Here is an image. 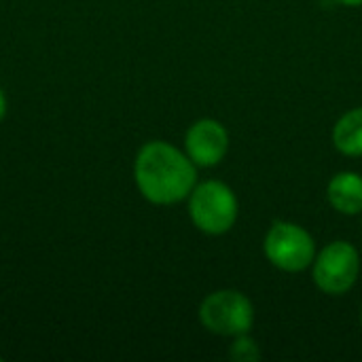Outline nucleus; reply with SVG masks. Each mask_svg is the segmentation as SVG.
<instances>
[{
    "mask_svg": "<svg viewBox=\"0 0 362 362\" xmlns=\"http://www.w3.org/2000/svg\"><path fill=\"white\" fill-rule=\"evenodd\" d=\"M134 180L142 197L155 206H172L191 195L197 185L195 163L170 142H146L134 163Z\"/></svg>",
    "mask_w": 362,
    "mask_h": 362,
    "instance_id": "1",
    "label": "nucleus"
},
{
    "mask_svg": "<svg viewBox=\"0 0 362 362\" xmlns=\"http://www.w3.org/2000/svg\"><path fill=\"white\" fill-rule=\"evenodd\" d=\"M240 204L231 187L221 180L195 185L189 195V216L206 235H223L238 221Z\"/></svg>",
    "mask_w": 362,
    "mask_h": 362,
    "instance_id": "2",
    "label": "nucleus"
},
{
    "mask_svg": "<svg viewBox=\"0 0 362 362\" xmlns=\"http://www.w3.org/2000/svg\"><path fill=\"white\" fill-rule=\"evenodd\" d=\"M263 250L274 267L288 274H299L312 267L316 259V242L312 233L288 221H276L269 227Z\"/></svg>",
    "mask_w": 362,
    "mask_h": 362,
    "instance_id": "3",
    "label": "nucleus"
},
{
    "mask_svg": "<svg viewBox=\"0 0 362 362\" xmlns=\"http://www.w3.org/2000/svg\"><path fill=\"white\" fill-rule=\"evenodd\" d=\"M199 320L206 331L221 337L246 335L255 325L252 301L240 291H216L210 293L199 305Z\"/></svg>",
    "mask_w": 362,
    "mask_h": 362,
    "instance_id": "4",
    "label": "nucleus"
},
{
    "mask_svg": "<svg viewBox=\"0 0 362 362\" xmlns=\"http://www.w3.org/2000/svg\"><path fill=\"white\" fill-rule=\"evenodd\" d=\"M358 274H361V255L350 242L344 240L325 246L312 263V276L316 286L333 297L346 295L356 284Z\"/></svg>",
    "mask_w": 362,
    "mask_h": 362,
    "instance_id": "5",
    "label": "nucleus"
},
{
    "mask_svg": "<svg viewBox=\"0 0 362 362\" xmlns=\"http://www.w3.org/2000/svg\"><path fill=\"white\" fill-rule=\"evenodd\" d=\"M185 148L195 165L214 168L225 159L229 151V134L221 121L199 119L187 129Z\"/></svg>",
    "mask_w": 362,
    "mask_h": 362,
    "instance_id": "6",
    "label": "nucleus"
},
{
    "mask_svg": "<svg viewBox=\"0 0 362 362\" xmlns=\"http://www.w3.org/2000/svg\"><path fill=\"white\" fill-rule=\"evenodd\" d=\"M327 199L339 214H362V176L356 172H339L327 187Z\"/></svg>",
    "mask_w": 362,
    "mask_h": 362,
    "instance_id": "7",
    "label": "nucleus"
},
{
    "mask_svg": "<svg viewBox=\"0 0 362 362\" xmlns=\"http://www.w3.org/2000/svg\"><path fill=\"white\" fill-rule=\"evenodd\" d=\"M333 142L341 155H362V106L346 112L333 127Z\"/></svg>",
    "mask_w": 362,
    "mask_h": 362,
    "instance_id": "8",
    "label": "nucleus"
},
{
    "mask_svg": "<svg viewBox=\"0 0 362 362\" xmlns=\"http://www.w3.org/2000/svg\"><path fill=\"white\" fill-rule=\"evenodd\" d=\"M229 356L235 362H255L261 358V348L257 346V341L252 337H248V333L238 335L229 348Z\"/></svg>",
    "mask_w": 362,
    "mask_h": 362,
    "instance_id": "9",
    "label": "nucleus"
},
{
    "mask_svg": "<svg viewBox=\"0 0 362 362\" xmlns=\"http://www.w3.org/2000/svg\"><path fill=\"white\" fill-rule=\"evenodd\" d=\"M4 115H6V95H4L2 87H0V121L4 119Z\"/></svg>",
    "mask_w": 362,
    "mask_h": 362,
    "instance_id": "10",
    "label": "nucleus"
},
{
    "mask_svg": "<svg viewBox=\"0 0 362 362\" xmlns=\"http://www.w3.org/2000/svg\"><path fill=\"white\" fill-rule=\"evenodd\" d=\"M339 4H346V6H361L362 0H337Z\"/></svg>",
    "mask_w": 362,
    "mask_h": 362,
    "instance_id": "11",
    "label": "nucleus"
},
{
    "mask_svg": "<svg viewBox=\"0 0 362 362\" xmlns=\"http://www.w3.org/2000/svg\"><path fill=\"white\" fill-rule=\"evenodd\" d=\"M361 320H362V310H361Z\"/></svg>",
    "mask_w": 362,
    "mask_h": 362,
    "instance_id": "12",
    "label": "nucleus"
}]
</instances>
